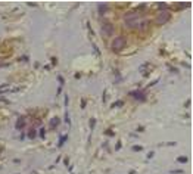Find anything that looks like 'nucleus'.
Returning <instances> with one entry per match:
<instances>
[{
    "mask_svg": "<svg viewBox=\"0 0 193 174\" xmlns=\"http://www.w3.org/2000/svg\"><path fill=\"white\" fill-rule=\"evenodd\" d=\"M124 22L128 28H137L139 24H140V16L136 11L133 12H127L124 15Z\"/></svg>",
    "mask_w": 193,
    "mask_h": 174,
    "instance_id": "1",
    "label": "nucleus"
},
{
    "mask_svg": "<svg viewBox=\"0 0 193 174\" xmlns=\"http://www.w3.org/2000/svg\"><path fill=\"white\" fill-rule=\"evenodd\" d=\"M125 44H127V38H125L124 35H118V37H115L114 40H112L111 47H112L114 52H119V50H123L125 47Z\"/></svg>",
    "mask_w": 193,
    "mask_h": 174,
    "instance_id": "2",
    "label": "nucleus"
},
{
    "mask_svg": "<svg viewBox=\"0 0 193 174\" xmlns=\"http://www.w3.org/2000/svg\"><path fill=\"white\" fill-rule=\"evenodd\" d=\"M170 18H171L170 11H161L158 13V16H156V24L158 25H164V24H167L170 21Z\"/></svg>",
    "mask_w": 193,
    "mask_h": 174,
    "instance_id": "3",
    "label": "nucleus"
},
{
    "mask_svg": "<svg viewBox=\"0 0 193 174\" xmlns=\"http://www.w3.org/2000/svg\"><path fill=\"white\" fill-rule=\"evenodd\" d=\"M100 34L103 37H111L114 34V25L111 22H103L102 27H100Z\"/></svg>",
    "mask_w": 193,
    "mask_h": 174,
    "instance_id": "4",
    "label": "nucleus"
},
{
    "mask_svg": "<svg viewBox=\"0 0 193 174\" xmlns=\"http://www.w3.org/2000/svg\"><path fill=\"white\" fill-rule=\"evenodd\" d=\"M130 96H131V97H134V99H137V100H145V99H146L145 93L140 92V90H134V92H131V93H130Z\"/></svg>",
    "mask_w": 193,
    "mask_h": 174,
    "instance_id": "5",
    "label": "nucleus"
},
{
    "mask_svg": "<svg viewBox=\"0 0 193 174\" xmlns=\"http://www.w3.org/2000/svg\"><path fill=\"white\" fill-rule=\"evenodd\" d=\"M97 9H99V15L102 16V15H105L106 12L109 11V6H108V5H105V3H99Z\"/></svg>",
    "mask_w": 193,
    "mask_h": 174,
    "instance_id": "6",
    "label": "nucleus"
},
{
    "mask_svg": "<svg viewBox=\"0 0 193 174\" xmlns=\"http://www.w3.org/2000/svg\"><path fill=\"white\" fill-rule=\"evenodd\" d=\"M24 126H25V117H19L16 124H15V127H16V130H22Z\"/></svg>",
    "mask_w": 193,
    "mask_h": 174,
    "instance_id": "7",
    "label": "nucleus"
},
{
    "mask_svg": "<svg viewBox=\"0 0 193 174\" xmlns=\"http://www.w3.org/2000/svg\"><path fill=\"white\" fill-rule=\"evenodd\" d=\"M61 123V118H57V117H55V118H52V121H50V127L52 128H55Z\"/></svg>",
    "mask_w": 193,
    "mask_h": 174,
    "instance_id": "8",
    "label": "nucleus"
},
{
    "mask_svg": "<svg viewBox=\"0 0 193 174\" xmlns=\"http://www.w3.org/2000/svg\"><path fill=\"white\" fill-rule=\"evenodd\" d=\"M148 21H140V24H139V28H140V30H146V28H148Z\"/></svg>",
    "mask_w": 193,
    "mask_h": 174,
    "instance_id": "9",
    "label": "nucleus"
},
{
    "mask_svg": "<svg viewBox=\"0 0 193 174\" xmlns=\"http://www.w3.org/2000/svg\"><path fill=\"white\" fill-rule=\"evenodd\" d=\"M28 137H30V139H34L35 137V130L34 128H31V130L28 131Z\"/></svg>",
    "mask_w": 193,
    "mask_h": 174,
    "instance_id": "10",
    "label": "nucleus"
},
{
    "mask_svg": "<svg viewBox=\"0 0 193 174\" xmlns=\"http://www.w3.org/2000/svg\"><path fill=\"white\" fill-rule=\"evenodd\" d=\"M158 6L161 9H164V11H168V6H167V3H158Z\"/></svg>",
    "mask_w": 193,
    "mask_h": 174,
    "instance_id": "11",
    "label": "nucleus"
},
{
    "mask_svg": "<svg viewBox=\"0 0 193 174\" xmlns=\"http://www.w3.org/2000/svg\"><path fill=\"white\" fill-rule=\"evenodd\" d=\"M65 140H67V136H62V137H61V139H59V143H57V146H62V145H64V142H65Z\"/></svg>",
    "mask_w": 193,
    "mask_h": 174,
    "instance_id": "12",
    "label": "nucleus"
},
{
    "mask_svg": "<svg viewBox=\"0 0 193 174\" xmlns=\"http://www.w3.org/2000/svg\"><path fill=\"white\" fill-rule=\"evenodd\" d=\"M178 161H180V163H187V158H186V156H180Z\"/></svg>",
    "mask_w": 193,
    "mask_h": 174,
    "instance_id": "13",
    "label": "nucleus"
},
{
    "mask_svg": "<svg viewBox=\"0 0 193 174\" xmlns=\"http://www.w3.org/2000/svg\"><path fill=\"white\" fill-rule=\"evenodd\" d=\"M133 151H134V152H139V151H142V146H134V148H133Z\"/></svg>",
    "mask_w": 193,
    "mask_h": 174,
    "instance_id": "14",
    "label": "nucleus"
},
{
    "mask_svg": "<svg viewBox=\"0 0 193 174\" xmlns=\"http://www.w3.org/2000/svg\"><path fill=\"white\" fill-rule=\"evenodd\" d=\"M40 137H41V139L44 137V128H41V130H40Z\"/></svg>",
    "mask_w": 193,
    "mask_h": 174,
    "instance_id": "15",
    "label": "nucleus"
},
{
    "mask_svg": "<svg viewBox=\"0 0 193 174\" xmlns=\"http://www.w3.org/2000/svg\"><path fill=\"white\" fill-rule=\"evenodd\" d=\"M121 105H123V102L119 100V102H115V103H114V106H121Z\"/></svg>",
    "mask_w": 193,
    "mask_h": 174,
    "instance_id": "16",
    "label": "nucleus"
},
{
    "mask_svg": "<svg viewBox=\"0 0 193 174\" xmlns=\"http://www.w3.org/2000/svg\"><path fill=\"white\" fill-rule=\"evenodd\" d=\"M115 149L118 151V149H121V143H116V146H115Z\"/></svg>",
    "mask_w": 193,
    "mask_h": 174,
    "instance_id": "17",
    "label": "nucleus"
},
{
    "mask_svg": "<svg viewBox=\"0 0 193 174\" xmlns=\"http://www.w3.org/2000/svg\"><path fill=\"white\" fill-rule=\"evenodd\" d=\"M93 127H94V120H91L90 121V128H93Z\"/></svg>",
    "mask_w": 193,
    "mask_h": 174,
    "instance_id": "18",
    "label": "nucleus"
}]
</instances>
